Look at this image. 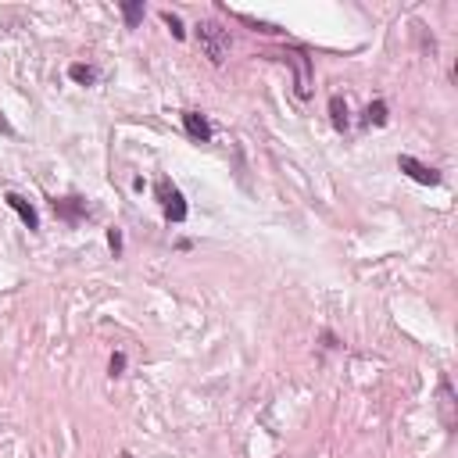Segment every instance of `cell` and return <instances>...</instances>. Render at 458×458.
I'll return each instance as SVG.
<instances>
[{
    "label": "cell",
    "instance_id": "8fae6325",
    "mask_svg": "<svg viewBox=\"0 0 458 458\" xmlns=\"http://www.w3.org/2000/svg\"><path fill=\"white\" fill-rule=\"evenodd\" d=\"M330 115H333V126H337V129H347V104H344L340 93L330 97Z\"/></svg>",
    "mask_w": 458,
    "mask_h": 458
},
{
    "label": "cell",
    "instance_id": "ba28073f",
    "mask_svg": "<svg viewBox=\"0 0 458 458\" xmlns=\"http://www.w3.org/2000/svg\"><path fill=\"white\" fill-rule=\"evenodd\" d=\"M440 415H444V426L451 429L454 426V390L447 380H440Z\"/></svg>",
    "mask_w": 458,
    "mask_h": 458
},
{
    "label": "cell",
    "instance_id": "3957f363",
    "mask_svg": "<svg viewBox=\"0 0 458 458\" xmlns=\"http://www.w3.org/2000/svg\"><path fill=\"white\" fill-rule=\"evenodd\" d=\"M280 61L294 65V72H297V97L308 101L312 97V61H308V54L305 51H283Z\"/></svg>",
    "mask_w": 458,
    "mask_h": 458
},
{
    "label": "cell",
    "instance_id": "5b68a950",
    "mask_svg": "<svg viewBox=\"0 0 458 458\" xmlns=\"http://www.w3.org/2000/svg\"><path fill=\"white\" fill-rule=\"evenodd\" d=\"M183 126H186V136L190 140H197V143H208L211 140V122L200 111H183Z\"/></svg>",
    "mask_w": 458,
    "mask_h": 458
},
{
    "label": "cell",
    "instance_id": "8992f818",
    "mask_svg": "<svg viewBox=\"0 0 458 458\" xmlns=\"http://www.w3.org/2000/svg\"><path fill=\"white\" fill-rule=\"evenodd\" d=\"M83 211H86V200L83 197H61V200H54V215L65 218V222H79Z\"/></svg>",
    "mask_w": 458,
    "mask_h": 458
},
{
    "label": "cell",
    "instance_id": "6da1fadb",
    "mask_svg": "<svg viewBox=\"0 0 458 458\" xmlns=\"http://www.w3.org/2000/svg\"><path fill=\"white\" fill-rule=\"evenodd\" d=\"M197 44H200V51H204V58H208L211 65H222L233 40H229V29H222L218 22L204 19V22H197Z\"/></svg>",
    "mask_w": 458,
    "mask_h": 458
},
{
    "label": "cell",
    "instance_id": "7a4b0ae2",
    "mask_svg": "<svg viewBox=\"0 0 458 458\" xmlns=\"http://www.w3.org/2000/svg\"><path fill=\"white\" fill-rule=\"evenodd\" d=\"M154 193H158V200H161V208H165V218H168V222H183V218H186V200H183V193H179L168 179H158Z\"/></svg>",
    "mask_w": 458,
    "mask_h": 458
},
{
    "label": "cell",
    "instance_id": "52a82bcc",
    "mask_svg": "<svg viewBox=\"0 0 458 458\" xmlns=\"http://www.w3.org/2000/svg\"><path fill=\"white\" fill-rule=\"evenodd\" d=\"M4 200H8V204H11L19 215H22V222H26V225L33 229V233H36V229H40V215H36V208H33L26 197H19V193H8Z\"/></svg>",
    "mask_w": 458,
    "mask_h": 458
},
{
    "label": "cell",
    "instance_id": "9c48e42d",
    "mask_svg": "<svg viewBox=\"0 0 458 458\" xmlns=\"http://www.w3.org/2000/svg\"><path fill=\"white\" fill-rule=\"evenodd\" d=\"M118 8H122V19H126V29H136V26L143 22V11H147V8H143V0H122V4H118Z\"/></svg>",
    "mask_w": 458,
    "mask_h": 458
},
{
    "label": "cell",
    "instance_id": "277c9868",
    "mask_svg": "<svg viewBox=\"0 0 458 458\" xmlns=\"http://www.w3.org/2000/svg\"><path fill=\"white\" fill-rule=\"evenodd\" d=\"M397 168H401L408 179L422 183V186H440V172H437V168H429V165H422V161H419V158H412V154H401V158H397Z\"/></svg>",
    "mask_w": 458,
    "mask_h": 458
},
{
    "label": "cell",
    "instance_id": "30bf717a",
    "mask_svg": "<svg viewBox=\"0 0 458 458\" xmlns=\"http://www.w3.org/2000/svg\"><path fill=\"white\" fill-rule=\"evenodd\" d=\"M68 79H76L79 86H90V83H97V68L93 65H68Z\"/></svg>",
    "mask_w": 458,
    "mask_h": 458
},
{
    "label": "cell",
    "instance_id": "2e32d148",
    "mask_svg": "<svg viewBox=\"0 0 458 458\" xmlns=\"http://www.w3.org/2000/svg\"><path fill=\"white\" fill-rule=\"evenodd\" d=\"M122 458H133V454H129V451H122Z\"/></svg>",
    "mask_w": 458,
    "mask_h": 458
},
{
    "label": "cell",
    "instance_id": "4fadbf2b",
    "mask_svg": "<svg viewBox=\"0 0 458 458\" xmlns=\"http://www.w3.org/2000/svg\"><path fill=\"white\" fill-rule=\"evenodd\" d=\"M161 19H165V26L172 29V36H175V40H186V29H183V22H179V15H172V11H165Z\"/></svg>",
    "mask_w": 458,
    "mask_h": 458
},
{
    "label": "cell",
    "instance_id": "5bb4252c",
    "mask_svg": "<svg viewBox=\"0 0 458 458\" xmlns=\"http://www.w3.org/2000/svg\"><path fill=\"white\" fill-rule=\"evenodd\" d=\"M108 372H111V376H122V372H126V355H122V351H115V355H111Z\"/></svg>",
    "mask_w": 458,
    "mask_h": 458
},
{
    "label": "cell",
    "instance_id": "9a60e30c",
    "mask_svg": "<svg viewBox=\"0 0 458 458\" xmlns=\"http://www.w3.org/2000/svg\"><path fill=\"white\" fill-rule=\"evenodd\" d=\"M108 248H111V251H115V258H118V255H122V229H115V225H111V229H108Z\"/></svg>",
    "mask_w": 458,
    "mask_h": 458
},
{
    "label": "cell",
    "instance_id": "7c38bea8",
    "mask_svg": "<svg viewBox=\"0 0 458 458\" xmlns=\"http://www.w3.org/2000/svg\"><path fill=\"white\" fill-rule=\"evenodd\" d=\"M365 122H369V126H383V122H387V104H383V101H372V104L365 108Z\"/></svg>",
    "mask_w": 458,
    "mask_h": 458
}]
</instances>
